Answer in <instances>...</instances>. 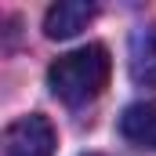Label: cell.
I'll list each match as a JSON object with an SVG mask.
<instances>
[{
  "label": "cell",
  "mask_w": 156,
  "mask_h": 156,
  "mask_svg": "<svg viewBox=\"0 0 156 156\" xmlns=\"http://www.w3.org/2000/svg\"><path fill=\"white\" fill-rule=\"evenodd\" d=\"M120 134H123L131 145L156 149V102L127 105V109H123V116H120Z\"/></svg>",
  "instance_id": "4"
},
{
  "label": "cell",
  "mask_w": 156,
  "mask_h": 156,
  "mask_svg": "<svg viewBox=\"0 0 156 156\" xmlns=\"http://www.w3.org/2000/svg\"><path fill=\"white\" fill-rule=\"evenodd\" d=\"M131 76L142 87H156V26L131 37Z\"/></svg>",
  "instance_id": "5"
},
{
  "label": "cell",
  "mask_w": 156,
  "mask_h": 156,
  "mask_svg": "<svg viewBox=\"0 0 156 156\" xmlns=\"http://www.w3.org/2000/svg\"><path fill=\"white\" fill-rule=\"evenodd\" d=\"M87 156H102V153H87Z\"/></svg>",
  "instance_id": "6"
},
{
  "label": "cell",
  "mask_w": 156,
  "mask_h": 156,
  "mask_svg": "<svg viewBox=\"0 0 156 156\" xmlns=\"http://www.w3.org/2000/svg\"><path fill=\"white\" fill-rule=\"evenodd\" d=\"M91 18H94V4H83V0H62V4L47 7L44 33H47L51 40H69V37H76Z\"/></svg>",
  "instance_id": "3"
},
{
  "label": "cell",
  "mask_w": 156,
  "mask_h": 156,
  "mask_svg": "<svg viewBox=\"0 0 156 156\" xmlns=\"http://www.w3.org/2000/svg\"><path fill=\"white\" fill-rule=\"evenodd\" d=\"M113 73V58L102 44H87L69 55H58L47 69V87L55 98H62L66 105H87L94 102Z\"/></svg>",
  "instance_id": "1"
},
{
  "label": "cell",
  "mask_w": 156,
  "mask_h": 156,
  "mask_svg": "<svg viewBox=\"0 0 156 156\" xmlns=\"http://www.w3.org/2000/svg\"><path fill=\"white\" fill-rule=\"evenodd\" d=\"M4 153L7 156H55V127L51 120L29 113L7 123L4 131Z\"/></svg>",
  "instance_id": "2"
}]
</instances>
